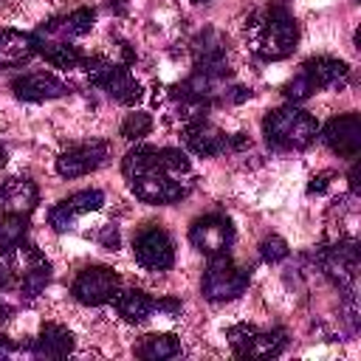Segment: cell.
<instances>
[{
    "instance_id": "cell-21",
    "label": "cell",
    "mask_w": 361,
    "mask_h": 361,
    "mask_svg": "<svg viewBox=\"0 0 361 361\" xmlns=\"http://www.w3.org/2000/svg\"><path fill=\"white\" fill-rule=\"evenodd\" d=\"M37 54H42L54 68H62V71L82 68V62H85L82 51L65 39H37Z\"/></svg>"
},
{
    "instance_id": "cell-12",
    "label": "cell",
    "mask_w": 361,
    "mask_h": 361,
    "mask_svg": "<svg viewBox=\"0 0 361 361\" xmlns=\"http://www.w3.org/2000/svg\"><path fill=\"white\" fill-rule=\"evenodd\" d=\"M11 90L23 102H48V99H59V96L71 93V87L59 76L45 73V71H34V73H25V76L14 79Z\"/></svg>"
},
{
    "instance_id": "cell-9",
    "label": "cell",
    "mask_w": 361,
    "mask_h": 361,
    "mask_svg": "<svg viewBox=\"0 0 361 361\" xmlns=\"http://www.w3.org/2000/svg\"><path fill=\"white\" fill-rule=\"evenodd\" d=\"M322 141L341 158H355L361 152V116L358 113H344L336 116L324 124Z\"/></svg>"
},
{
    "instance_id": "cell-5",
    "label": "cell",
    "mask_w": 361,
    "mask_h": 361,
    "mask_svg": "<svg viewBox=\"0 0 361 361\" xmlns=\"http://www.w3.org/2000/svg\"><path fill=\"white\" fill-rule=\"evenodd\" d=\"M251 282V271L240 268L228 259V254H217L209 257V268L203 274V296L212 302H226V299H237Z\"/></svg>"
},
{
    "instance_id": "cell-31",
    "label": "cell",
    "mask_w": 361,
    "mask_h": 361,
    "mask_svg": "<svg viewBox=\"0 0 361 361\" xmlns=\"http://www.w3.org/2000/svg\"><path fill=\"white\" fill-rule=\"evenodd\" d=\"M155 310H164V313H169V316H178V313L183 310V305H180V299H175V296H164V299H155Z\"/></svg>"
},
{
    "instance_id": "cell-33",
    "label": "cell",
    "mask_w": 361,
    "mask_h": 361,
    "mask_svg": "<svg viewBox=\"0 0 361 361\" xmlns=\"http://www.w3.org/2000/svg\"><path fill=\"white\" fill-rule=\"evenodd\" d=\"M347 180H350V192L353 195H358V164H353V169H350V175H347Z\"/></svg>"
},
{
    "instance_id": "cell-18",
    "label": "cell",
    "mask_w": 361,
    "mask_h": 361,
    "mask_svg": "<svg viewBox=\"0 0 361 361\" xmlns=\"http://www.w3.org/2000/svg\"><path fill=\"white\" fill-rule=\"evenodd\" d=\"M302 73L313 82L316 90H322V87H341L350 76V68L344 59L336 56H310L302 62Z\"/></svg>"
},
{
    "instance_id": "cell-34",
    "label": "cell",
    "mask_w": 361,
    "mask_h": 361,
    "mask_svg": "<svg viewBox=\"0 0 361 361\" xmlns=\"http://www.w3.org/2000/svg\"><path fill=\"white\" fill-rule=\"evenodd\" d=\"M14 353V344L6 338V336H0V358H8Z\"/></svg>"
},
{
    "instance_id": "cell-6",
    "label": "cell",
    "mask_w": 361,
    "mask_h": 361,
    "mask_svg": "<svg viewBox=\"0 0 361 361\" xmlns=\"http://www.w3.org/2000/svg\"><path fill=\"white\" fill-rule=\"evenodd\" d=\"M118 288H121V276L107 268V265H87L76 274L73 285H71V293L76 296V302L82 305H104V302H113L118 296Z\"/></svg>"
},
{
    "instance_id": "cell-36",
    "label": "cell",
    "mask_w": 361,
    "mask_h": 361,
    "mask_svg": "<svg viewBox=\"0 0 361 361\" xmlns=\"http://www.w3.org/2000/svg\"><path fill=\"white\" fill-rule=\"evenodd\" d=\"M6 313H8V310H6V305H0V322H3V319H8Z\"/></svg>"
},
{
    "instance_id": "cell-10",
    "label": "cell",
    "mask_w": 361,
    "mask_h": 361,
    "mask_svg": "<svg viewBox=\"0 0 361 361\" xmlns=\"http://www.w3.org/2000/svg\"><path fill=\"white\" fill-rule=\"evenodd\" d=\"M107 158V144L104 141H85L68 147L56 158V172L62 178H82L87 172H96Z\"/></svg>"
},
{
    "instance_id": "cell-11",
    "label": "cell",
    "mask_w": 361,
    "mask_h": 361,
    "mask_svg": "<svg viewBox=\"0 0 361 361\" xmlns=\"http://www.w3.org/2000/svg\"><path fill=\"white\" fill-rule=\"evenodd\" d=\"M102 203H104V195H102L99 189L73 192L71 197L59 200V203L48 212V223H51L54 231H68V228H73V223H76L79 217H85V214L102 209Z\"/></svg>"
},
{
    "instance_id": "cell-3",
    "label": "cell",
    "mask_w": 361,
    "mask_h": 361,
    "mask_svg": "<svg viewBox=\"0 0 361 361\" xmlns=\"http://www.w3.org/2000/svg\"><path fill=\"white\" fill-rule=\"evenodd\" d=\"M127 183H130V192L138 200L149 203V206L178 203L192 192V178H178V175L166 172L161 166V161L155 166H149L147 172H141L135 178H127Z\"/></svg>"
},
{
    "instance_id": "cell-28",
    "label": "cell",
    "mask_w": 361,
    "mask_h": 361,
    "mask_svg": "<svg viewBox=\"0 0 361 361\" xmlns=\"http://www.w3.org/2000/svg\"><path fill=\"white\" fill-rule=\"evenodd\" d=\"M259 257H262V262L276 265V262H282L288 257V243L279 234H271V237H265L259 243Z\"/></svg>"
},
{
    "instance_id": "cell-22",
    "label": "cell",
    "mask_w": 361,
    "mask_h": 361,
    "mask_svg": "<svg viewBox=\"0 0 361 361\" xmlns=\"http://www.w3.org/2000/svg\"><path fill=\"white\" fill-rule=\"evenodd\" d=\"M180 353V338L172 333H149L135 344V355L147 358V361H164V358H175Z\"/></svg>"
},
{
    "instance_id": "cell-37",
    "label": "cell",
    "mask_w": 361,
    "mask_h": 361,
    "mask_svg": "<svg viewBox=\"0 0 361 361\" xmlns=\"http://www.w3.org/2000/svg\"><path fill=\"white\" fill-rule=\"evenodd\" d=\"M195 3H206V0H195Z\"/></svg>"
},
{
    "instance_id": "cell-16",
    "label": "cell",
    "mask_w": 361,
    "mask_h": 361,
    "mask_svg": "<svg viewBox=\"0 0 361 361\" xmlns=\"http://www.w3.org/2000/svg\"><path fill=\"white\" fill-rule=\"evenodd\" d=\"M93 20H96V11L93 8H76L65 17H56L51 23H45L34 37L37 39H73V37H82L93 28Z\"/></svg>"
},
{
    "instance_id": "cell-27",
    "label": "cell",
    "mask_w": 361,
    "mask_h": 361,
    "mask_svg": "<svg viewBox=\"0 0 361 361\" xmlns=\"http://www.w3.org/2000/svg\"><path fill=\"white\" fill-rule=\"evenodd\" d=\"M313 93H316V87H313V82H310V79H307L302 71H299V73H296V76H293V79H290V82L282 87V96H285L288 102H293V104H296V102L310 99Z\"/></svg>"
},
{
    "instance_id": "cell-14",
    "label": "cell",
    "mask_w": 361,
    "mask_h": 361,
    "mask_svg": "<svg viewBox=\"0 0 361 361\" xmlns=\"http://www.w3.org/2000/svg\"><path fill=\"white\" fill-rule=\"evenodd\" d=\"M39 257H42V251L37 245H28V243H17L11 248H0V290L17 288L20 279H23V271Z\"/></svg>"
},
{
    "instance_id": "cell-8",
    "label": "cell",
    "mask_w": 361,
    "mask_h": 361,
    "mask_svg": "<svg viewBox=\"0 0 361 361\" xmlns=\"http://www.w3.org/2000/svg\"><path fill=\"white\" fill-rule=\"evenodd\" d=\"M133 254H135V262L147 271H166L175 262V245L169 234L158 226H147L135 234Z\"/></svg>"
},
{
    "instance_id": "cell-24",
    "label": "cell",
    "mask_w": 361,
    "mask_h": 361,
    "mask_svg": "<svg viewBox=\"0 0 361 361\" xmlns=\"http://www.w3.org/2000/svg\"><path fill=\"white\" fill-rule=\"evenodd\" d=\"M288 338H285V330H271V333H254L248 347H245V355L243 358H274L285 350Z\"/></svg>"
},
{
    "instance_id": "cell-15",
    "label": "cell",
    "mask_w": 361,
    "mask_h": 361,
    "mask_svg": "<svg viewBox=\"0 0 361 361\" xmlns=\"http://www.w3.org/2000/svg\"><path fill=\"white\" fill-rule=\"evenodd\" d=\"M39 200L37 183L28 178H8L6 183H0V212L6 214H31L34 206Z\"/></svg>"
},
{
    "instance_id": "cell-4",
    "label": "cell",
    "mask_w": 361,
    "mask_h": 361,
    "mask_svg": "<svg viewBox=\"0 0 361 361\" xmlns=\"http://www.w3.org/2000/svg\"><path fill=\"white\" fill-rule=\"evenodd\" d=\"M82 68L87 71V79H90L96 87L107 90L116 102L130 104V107L141 102L144 90H141V85L135 82V76L130 73L127 65H116V62H110V59H104V56H85Z\"/></svg>"
},
{
    "instance_id": "cell-2",
    "label": "cell",
    "mask_w": 361,
    "mask_h": 361,
    "mask_svg": "<svg viewBox=\"0 0 361 361\" xmlns=\"http://www.w3.org/2000/svg\"><path fill=\"white\" fill-rule=\"evenodd\" d=\"M262 133H265V141L276 149H305L316 141L319 121L307 110L296 104H285L265 113Z\"/></svg>"
},
{
    "instance_id": "cell-20",
    "label": "cell",
    "mask_w": 361,
    "mask_h": 361,
    "mask_svg": "<svg viewBox=\"0 0 361 361\" xmlns=\"http://www.w3.org/2000/svg\"><path fill=\"white\" fill-rule=\"evenodd\" d=\"M116 310H118V316L124 319V322H130V324H141L144 319H149L152 313H155V299L149 296V293H144V290H138V288H130V290H118V296H116Z\"/></svg>"
},
{
    "instance_id": "cell-17",
    "label": "cell",
    "mask_w": 361,
    "mask_h": 361,
    "mask_svg": "<svg viewBox=\"0 0 361 361\" xmlns=\"http://www.w3.org/2000/svg\"><path fill=\"white\" fill-rule=\"evenodd\" d=\"M37 56V37L17 31V28H0V68H20Z\"/></svg>"
},
{
    "instance_id": "cell-35",
    "label": "cell",
    "mask_w": 361,
    "mask_h": 361,
    "mask_svg": "<svg viewBox=\"0 0 361 361\" xmlns=\"http://www.w3.org/2000/svg\"><path fill=\"white\" fill-rule=\"evenodd\" d=\"M3 164H6V147L0 144V166H3Z\"/></svg>"
},
{
    "instance_id": "cell-25",
    "label": "cell",
    "mask_w": 361,
    "mask_h": 361,
    "mask_svg": "<svg viewBox=\"0 0 361 361\" xmlns=\"http://www.w3.org/2000/svg\"><path fill=\"white\" fill-rule=\"evenodd\" d=\"M28 217L25 214H0V248H11L25 240Z\"/></svg>"
},
{
    "instance_id": "cell-7",
    "label": "cell",
    "mask_w": 361,
    "mask_h": 361,
    "mask_svg": "<svg viewBox=\"0 0 361 361\" xmlns=\"http://www.w3.org/2000/svg\"><path fill=\"white\" fill-rule=\"evenodd\" d=\"M189 243L206 257L226 254L234 243V226L226 214H203L189 226Z\"/></svg>"
},
{
    "instance_id": "cell-13",
    "label": "cell",
    "mask_w": 361,
    "mask_h": 361,
    "mask_svg": "<svg viewBox=\"0 0 361 361\" xmlns=\"http://www.w3.org/2000/svg\"><path fill=\"white\" fill-rule=\"evenodd\" d=\"M183 144H186L195 155L212 158V155H220V152L228 149V135H226L220 127H214V124H209L206 118H200V121H189V124L183 127Z\"/></svg>"
},
{
    "instance_id": "cell-32",
    "label": "cell",
    "mask_w": 361,
    "mask_h": 361,
    "mask_svg": "<svg viewBox=\"0 0 361 361\" xmlns=\"http://www.w3.org/2000/svg\"><path fill=\"white\" fill-rule=\"evenodd\" d=\"M99 243L104 245V248H118V228L116 226H104L102 231H99Z\"/></svg>"
},
{
    "instance_id": "cell-23",
    "label": "cell",
    "mask_w": 361,
    "mask_h": 361,
    "mask_svg": "<svg viewBox=\"0 0 361 361\" xmlns=\"http://www.w3.org/2000/svg\"><path fill=\"white\" fill-rule=\"evenodd\" d=\"M48 282H51V262H48L45 254H42L39 259H34V262L23 271V279H20L17 290L23 293V299H37V296L45 290Z\"/></svg>"
},
{
    "instance_id": "cell-1",
    "label": "cell",
    "mask_w": 361,
    "mask_h": 361,
    "mask_svg": "<svg viewBox=\"0 0 361 361\" xmlns=\"http://www.w3.org/2000/svg\"><path fill=\"white\" fill-rule=\"evenodd\" d=\"M245 39H248L251 54H257L265 62H276L296 51L299 25L293 14H288L279 6H271L245 20Z\"/></svg>"
},
{
    "instance_id": "cell-26",
    "label": "cell",
    "mask_w": 361,
    "mask_h": 361,
    "mask_svg": "<svg viewBox=\"0 0 361 361\" xmlns=\"http://www.w3.org/2000/svg\"><path fill=\"white\" fill-rule=\"evenodd\" d=\"M149 130H152V116L144 110H133L121 121V138H127V141H141L144 135H149Z\"/></svg>"
},
{
    "instance_id": "cell-29",
    "label": "cell",
    "mask_w": 361,
    "mask_h": 361,
    "mask_svg": "<svg viewBox=\"0 0 361 361\" xmlns=\"http://www.w3.org/2000/svg\"><path fill=\"white\" fill-rule=\"evenodd\" d=\"M254 333H257V327H251V324H234V327L226 330V338H228L234 355H240V358L245 355V347H248V341H251Z\"/></svg>"
},
{
    "instance_id": "cell-30",
    "label": "cell",
    "mask_w": 361,
    "mask_h": 361,
    "mask_svg": "<svg viewBox=\"0 0 361 361\" xmlns=\"http://www.w3.org/2000/svg\"><path fill=\"white\" fill-rule=\"evenodd\" d=\"M330 178H333V172H319V175H313V180L307 183V195H322V192H327Z\"/></svg>"
},
{
    "instance_id": "cell-19",
    "label": "cell",
    "mask_w": 361,
    "mask_h": 361,
    "mask_svg": "<svg viewBox=\"0 0 361 361\" xmlns=\"http://www.w3.org/2000/svg\"><path fill=\"white\" fill-rule=\"evenodd\" d=\"M31 353L37 358H65L73 353V333L62 324H42L39 336L31 341Z\"/></svg>"
}]
</instances>
